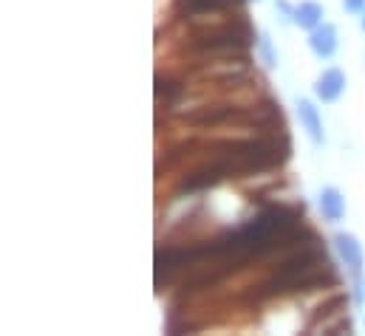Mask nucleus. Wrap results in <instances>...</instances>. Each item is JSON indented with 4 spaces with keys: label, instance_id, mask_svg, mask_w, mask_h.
Masks as SVG:
<instances>
[{
    "label": "nucleus",
    "instance_id": "7",
    "mask_svg": "<svg viewBox=\"0 0 365 336\" xmlns=\"http://www.w3.org/2000/svg\"><path fill=\"white\" fill-rule=\"evenodd\" d=\"M235 74H244V63L221 60V63H212V65L201 68V77H227V80H232Z\"/></svg>",
    "mask_w": 365,
    "mask_h": 336
},
{
    "label": "nucleus",
    "instance_id": "5",
    "mask_svg": "<svg viewBox=\"0 0 365 336\" xmlns=\"http://www.w3.org/2000/svg\"><path fill=\"white\" fill-rule=\"evenodd\" d=\"M320 209H323L326 221H340L346 215V201L334 187H326L320 195Z\"/></svg>",
    "mask_w": 365,
    "mask_h": 336
},
{
    "label": "nucleus",
    "instance_id": "9",
    "mask_svg": "<svg viewBox=\"0 0 365 336\" xmlns=\"http://www.w3.org/2000/svg\"><path fill=\"white\" fill-rule=\"evenodd\" d=\"M261 51H264L267 63H269V65H274V51H272V46H269V40H267V37H261Z\"/></svg>",
    "mask_w": 365,
    "mask_h": 336
},
{
    "label": "nucleus",
    "instance_id": "4",
    "mask_svg": "<svg viewBox=\"0 0 365 336\" xmlns=\"http://www.w3.org/2000/svg\"><path fill=\"white\" fill-rule=\"evenodd\" d=\"M297 113H300V122H303L306 133L312 136V142L320 145V142H323V125H320L317 107H314L309 99H300V102H297Z\"/></svg>",
    "mask_w": 365,
    "mask_h": 336
},
{
    "label": "nucleus",
    "instance_id": "10",
    "mask_svg": "<svg viewBox=\"0 0 365 336\" xmlns=\"http://www.w3.org/2000/svg\"><path fill=\"white\" fill-rule=\"evenodd\" d=\"M365 0H346V9L349 11H363Z\"/></svg>",
    "mask_w": 365,
    "mask_h": 336
},
{
    "label": "nucleus",
    "instance_id": "1",
    "mask_svg": "<svg viewBox=\"0 0 365 336\" xmlns=\"http://www.w3.org/2000/svg\"><path fill=\"white\" fill-rule=\"evenodd\" d=\"M343 88H346V77H343V71H337V68L323 71V77L314 85V90H317V96H320L323 102H334V99L343 93Z\"/></svg>",
    "mask_w": 365,
    "mask_h": 336
},
{
    "label": "nucleus",
    "instance_id": "11",
    "mask_svg": "<svg viewBox=\"0 0 365 336\" xmlns=\"http://www.w3.org/2000/svg\"><path fill=\"white\" fill-rule=\"evenodd\" d=\"M363 28H365V17H363Z\"/></svg>",
    "mask_w": 365,
    "mask_h": 336
},
{
    "label": "nucleus",
    "instance_id": "8",
    "mask_svg": "<svg viewBox=\"0 0 365 336\" xmlns=\"http://www.w3.org/2000/svg\"><path fill=\"white\" fill-rule=\"evenodd\" d=\"M230 3H238V0H182V9L190 14H198V11H215V9H224Z\"/></svg>",
    "mask_w": 365,
    "mask_h": 336
},
{
    "label": "nucleus",
    "instance_id": "3",
    "mask_svg": "<svg viewBox=\"0 0 365 336\" xmlns=\"http://www.w3.org/2000/svg\"><path fill=\"white\" fill-rule=\"evenodd\" d=\"M309 46H312V51L317 54V57H331L334 54V48H337V31H334V26H320V28H314L312 31V40H309Z\"/></svg>",
    "mask_w": 365,
    "mask_h": 336
},
{
    "label": "nucleus",
    "instance_id": "6",
    "mask_svg": "<svg viewBox=\"0 0 365 336\" xmlns=\"http://www.w3.org/2000/svg\"><path fill=\"white\" fill-rule=\"evenodd\" d=\"M320 17H323V9L317 3H300L294 9V23H300L303 28H317Z\"/></svg>",
    "mask_w": 365,
    "mask_h": 336
},
{
    "label": "nucleus",
    "instance_id": "2",
    "mask_svg": "<svg viewBox=\"0 0 365 336\" xmlns=\"http://www.w3.org/2000/svg\"><path fill=\"white\" fill-rule=\"evenodd\" d=\"M334 243H337V249H340V257L346 260V266H349L354 274H360V268H363V249H360L357 238L340 232V235L334 238Z\"/></svg>",
    "mask_w": 365,
    "mask_h": 336
}]
</instances>
